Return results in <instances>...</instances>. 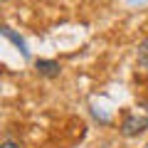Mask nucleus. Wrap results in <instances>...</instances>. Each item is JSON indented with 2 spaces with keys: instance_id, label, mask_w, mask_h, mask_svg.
<instances>
[{
  "instance_id": "1",
  "label": "nucleus",
  "mask_w": 148,
  "mask_h": 148,
  "mask_svg": "<svg viewBox=\"0 0 148 148\" xmlns=\"http://www.w3.org/2000/svg\"><path fill=\"white\" fill-rule=\"evenodd\" d=\"M146 128H148V116H138V114L126 116V119H123V123H121V133H123L126 138L141 136Z\"/></svg>"
},
{
  "instance_id": "2",
  "label": "nucleus",
  "mask_w": 148,
  "mask_h": 148,
  "mask_svg": "<svg viewBox=\"0 0 148 148\" xmlns=\"http://www.w3.org/2000/svg\"><path fill=\"white\" fill-rule=\"evenodd\" d=\"M35 69H37L40 77H45V79H54V77H59V72H62V67H59L57 59H37Z\"/></svg>"
},
{
  "instance_id": "3",
  "label": "nucleus",
  "mask_w": 148,
  "mask_h": 148,
  "mask_svg": "<svg viewBox=\"0 0 148 148\" xmlns=\"http://www.w3.org/2000/svg\"><path fill=\"white\" fill-rule=\"evenodd\" d=\"M0 35L5 37V40H10V42H12V45H15V47H17V49H20V52H22V57H30V49H27V42H25V40H22L20 35H17L15 30H12V27L3 25V27H0Z\"/></svg>"
},
{
  "instance_id": "4",
  "label": "nucleus",
  "mask_w": 148,
  "mask_h": 148,
  "mask_svg": "<svg viewBox=\"0 0 148 148\" xmlns=\"http://www.w3.org/2000/svg\"><path fill=\"white\" fill-rule=\"evenodd\" d=\"M136 59H138V67L143 72H148V37H143L141 45H138V52H136Z\"/></svg>"
},
{
  "instance_id": "5",
  "label": "nucleus",
  "mask_w": 148,
  "mask_h": 148,
  "mask_svg": "<svg viewBox=\"0 0 148 148\" xmlns=\"http://www.w3.org/2000/svg\"><path fill=\"white\" fill-rule=\"evenodd\" d=\"M0 148H22V146L17 141H12V138H8V141H3V146H0Z\"/></svg>"
},
{
  "instance_id": "6",
  "label": "nucleus",
  "mask_w": 148,
  "mask_h": 148,
  "mask_svg": "<svg viewBox=\"0 0 148 148\" xmlns=\"http://www.w3.org/2000/svg\"><path fill=\"white\" fill-rule=\"evenodd\" d=\"M141 106H146V109H148V99H146V101H141Z\"/></svg>"
}]
</instances>
